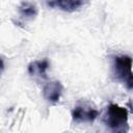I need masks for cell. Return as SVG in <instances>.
<instances>
[{
    "label": "cell",
    "mask_w": 133,
    "mask_h": 133,
    "mask_svg": "<svg viewBox=\"0 0 133 133\" xmlns=\"http://www.w3.org/2000/svg\"><path fill=\"white\" fill-rule=\"evenodd\" d=\"M104 122L114 132H127L129 129L128 110L117 104H110L107 107Z\"/></svg>",
    "instance_id": "cell-1"
},
{
    "label": "cell",
    "mask_w": 133,
    "mask_h": 133,
    "mask_svg": "<svg viewBox=\"0 0 133 133\" xmlns=\"http://www.w3.org/2000/svg\"><path fill=\"white\" fill-rule=\"evenodd\" d=\"M133 59L128 55H118L114 57V75L116 78L125 82L127 88L133 89Z\"/></svg>",
    "instance_id": "cell-2"
},
{
    "label": "cell",
    "mask_w": 133,
    "mask_h": 133,
    "mask_svg": "<svg viewBox=\"0 0 133 133\" xmlns=\"http://www.w3.org/2000/svg\"><path fill=\"white\" fill-rule=\"evenodd\" d=\"M99 115V110L88 102H81L72 110V118L76 123H92Z\"/></svg>",
    "instance_id": "cell-3"
},
{
    "label": "cell",
    "mask_w": 133,
    "mask_h": 133,
    "mask_svg": "<svg viewBox=\"0 0 133 133\" xmlns=\"http://www.w3.org/2000/svg\"><path fill=\"white\" fill-rule=\"evenodd\" d=\"M62 90H63V86H62L61 82L50 81L44 86L43 95L47 101H49L51 103H57L60 100Z\"/></svg>",
    "instance_id": "cell-4"
},
{
    "label": "cell",
    "mask_w": 133,
    "mask_h": 133,
    "mask_svg": "<svg viewBox=\"0 0 133 133\" xmlns=\"http://www.w3.org/2000/svg\"><path fill=\"white\" fill-rule=\"evenodd\" d=\"M87 0H50L48 5L51 7H57L60 10L72 12L82 7Z\"/></svg>",
    "instance_id": "cell-5"
},
{
    "label": "cell",
    "mask_w": 133,
    "mask_h": 133,
    "mask_svg": "<svg viewBox=\"0 0 133 133\" xmlns=\"http://www.w3.org/2000/svg\"><path fill=\"white\" fill-rule=\"evenodd\" d=\"M49 66L48 60H35L28 65V73L31 76H36L41 78H47V69Z\"/></svg>",
    "instance_id": "cell-6"
},
{
    "label": "cell",
    "mask_w": 133,
    "mask_h": 133,
    "mask_svg": "<svg viewBox=\"0 0 133 133\" xmlns=\"http://www.w3.org/2000/svg\"><path fill=\"white\" fill-rule=\"evenodd\" d=\"M19 12L22 17L27 19H33L37 16V7L35 4L29 1H23L19 6Z\"/></svg>",
    "instance_id": "cell-7"
}]
</instances>
